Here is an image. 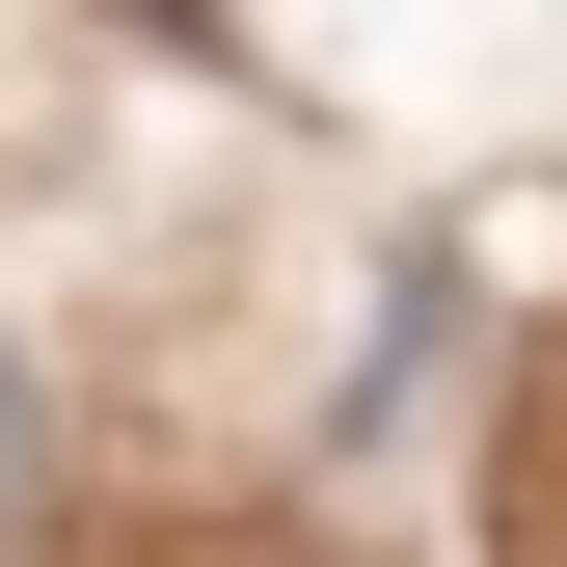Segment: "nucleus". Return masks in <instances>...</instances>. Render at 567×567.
<instances>
[{"label":"nucleus","mask_w":567,"mask_h":567,"mask_svg":"<svg viewBox=\"0 0 567 567\" xmlns=\"http://www.w3.org/2000/svg\"><path fill=\"white\" fill-rule=\"evenodd\" d=\"M0 514H28V351H0Z\"/></svg>","instance_id":"f257e3e1"}]
</instances>
